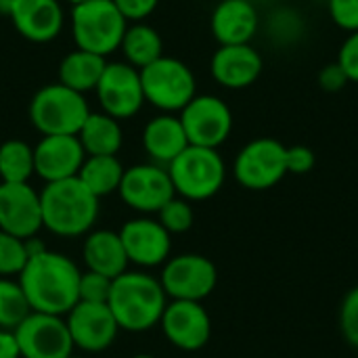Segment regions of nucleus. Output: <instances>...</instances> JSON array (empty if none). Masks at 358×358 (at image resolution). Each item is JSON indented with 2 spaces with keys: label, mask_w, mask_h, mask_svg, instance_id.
I'll return each instance as SVG.
<instances>
[{
  "label": "nucleus",
  "mask_w": 358,
  "mask_h": 358,
  "mask_svg": "<svg viewBox=\"0 0 358 358\" xmlns=\"http://www.w3.org/2000/svg\"><path fill=\"white\" fill-rule=\"evenodd\" d=\"M264 69V59L252 44L218 46L210 61V73L227 90H243L258 82Z\"/></svg>",
  "instance_id": "19"
},
{
  "label": "nucleus",
  "mask_w": 358,
  "mask_h": 358,
  "mask_svg": "<svg viewBox=\"0 0 358 358\" xmlns=\"http://www.w3.org/2000/svg\"><path fill=\"white\" fill-rule=\"evenodd\" d=\"M233 176L250 191L273 189L287 176V147L271 136L250 141L233 162Z\"/></svg>",
  "instance_id": "8"
},
{
  "label": "nucleus",
  "mask_w": 358,
  "mask_h": 358,
  "mask_svg": "<svg viewBox=\"0 0 358 358\" xmlns=\"http://www.w3.org/2000/svg\"><path fill=\"white\" fill-rule=\"evenodd\" d=\"M82 258L86 264V271L105 275L109 279H115L128 271V256L124 250V243L120 239V233L101 229L90 231L82 245Z\"/></svg>",
  "instance_id": "23"
},
{
  "label": "nucleus",
  "mask_w": 358,
  "mask_h": 358,
  "mask_svg": "<svg viewBox=\"0 0 358 358\" xmlns=\"http://www.w3.org/2000/svg\"><path fill=\"white\" fill-rule=\"evenodd\" d=\"M132 358H155L153 355H136V357H132Z\"/></svg>",
  "instance_id": "43"
},
{
  "label": "nucleus",
  "mask_w": 358,
  "mask_h": 358,
  "mask_svg": "<svg viewBox=\"0 0 358 358\" xmlns=\"http://www.w3.org/2000/svg\"><path fill=\"white\" fill-rule=\"evenodd\" d=\"M124 176V166L117 159V155H86L78 178L84 182V187L101 197H107L120 189Z\"/></svg>",
  "instance_id": "26"
},
{
  "label": "nucleus",
  "mask_w": 358,
  "mask_h": 358,
  "mask_svg": "<svg viewBox=\"0 0 358 358\" xmlns=\"http://www.w3.org/2000/svg\"><path fill=\"white\" fill-rule=\"evenodd\" d=\"M157 220L170 235H180L191 231L195 222V212L191 208V201L176 195L157 212Z\"/></svg>",
  "instance_id": "31"
},
{
  "label": "nucleus",
  "mask_w": 358,
  "mask_h": 358,
  "mask_svg": "<svg viewBox=\"0 0 358 358\" xmlns=\"http://www.w3.org/2000/svg\"><path fill=\"white\" fill-rule=\"evenodd\" d=\"M260 29V13L254 0H220L210 17V31L220 46L252 44Z\"/></svg>",
  "instance_id": "21"
},
{
  "label": "nucleus",
  "mask_w": 358,
  "mask_h": 358,
  "mask_svg": "<svg viewBox=\"0 0 358 358\" xmlns=\"http://www.w3.org/2000/svg\"><path fill=\"white\" fill-rule=\"evenodd\" d=\"M178 117L189 145L195 147L218 149L233 132V111L216 94H195Z\"/></svg>",
  "instance_id": "9"
},
{
  "label": "nucleus",
  "mask_w": 358,
  "mask_h": 358,
  "mask_svg": "<svg viewBox=\"0 0 358 358\" xmlns=\"http://www.w3.org/2000/svg\"><path fill=\"white\" fill-rule=\"evenodd\" d=\"M336 63L344 69V73L350 82L358 84V31H352L344 38V42L338 50Z\"/></svg>",
  "instance_id": "36"
},
{
  "label": "nucleus",
  "mask_w": 358,
  "mask_h": 358,
  "mask_svg": "<svg viewBox=\"0 0 358 358\" xmlns=\"http://www.w3.org/2000/svg\"><path fill=\"white\" fill-rule=\"evenodd\" d=\"M105 67H107L105 57L76 48L73 52L65 55L59 65V84L84 94L96 88Z\"/></svg>",
  "instance_id": "24"
},
{
  "label": "nucleus",
  "mask_w": 358,
  "mask_h": 358,
  "mask_svg": "<svg viewBox=\"0 0 358 358\" xmlns=\"http://www.w3.org/2000/svg\"><path fill=\"white\" fill-rule=\"evenodd\" d=\"M168 174L178 197L187 201H206L222 189L227 166L218 149L189 145L168 166Z\"/></svg>",
  "instance_id": "5"
},
{
  "label": "nucleus",
  "mask_w": 358,
  "mask_h": 358,
  "mask_svg": "<svg viewBox=\"0 0 358 358\" xmlns=\"http://www.w3.org/2000/svg\"><path fill=\"white\" fill-rule=\"evenodd\" d=\"M159 327L166 340L185 352L201 350L212 336V319L201 302L172 300L166 304Z\"/></svg>",
  "instance_id": "14"
},
{
  "label": "nucleus",
  "mask_w": 358,
  "mask_h": 358,
  "mask_svg": "<svg viewBox=\"0 0 358 358\" xmlns=\"http://www.w3.org/2000/svg\"><path fill=\"white\" fill-rule=\"evenodd\" d=\"M88 115L90 109L84 94L59 82L40 88L29 103V122L42 136H52V134L78 136Z\"/></svg>",
  "instance_id": "6"
},
{
  "label": "nucleus",
  "mask_w": 358,
  "mask_h": 358,
  "mask_svg": "<svg viewBox=\"0 0 358 358\" xmlns=\"http://www.w3.org/2000/svg\"><path fill=\"white\" fill-rule=\"evenodd\" d=\"M0 358H21L15 331L0 329Z\"/></svg>",
  "instance_id": "40"
},
{
  "label": "nucleus",
  "mask_w": 358,
  "mask_h": 358,
  "mask_svg": "<svg viewBox=\"0 0 358 358\" xmlns=\"http://www.w3.org/2000/svg\"><path fill=\"white\" fill-rule=\"evenodd\" d=\"M42 224L59 237L88 235L99 218V197L73 176L57 182H46L40 191Z\"/></svg>",
  "instance_id": "3"
},
{
  "label": "nucleus",
  "mask_w": 358,
  "mask_h": 358,
  "mask_svg": "<svg viewBox=\"0 0 358 358\" xmlns=\"http://www.w3.org/2000/svg\"><path fill=\"white\" fill-rule=\"evenodd\" d=\"M187 147L189 138L178 115H155L143 128V149L157 166L168 168Z\"/></svg>",
  "instance_id": "22"
},
{
  "label": "nucleus",
  "mask_w": 358,
  "mask_h": 358,
  "mask_svg": "<svg viewBox=\"0 0 358 358\" xmlns=\"http://www.w3.org/2000/svg\"><path fill=\"white\" fill-rule=\"evenodd\" d=\"M67 358H78V357H73V355H71V357H67Z\"/></svg>",
  "instance_id": "44"
},
{
  "label": "nucleus",
  "mask_w": 358,
  "mask_h": 358,
  "mask_svg": "<svg viewBox=\"0 0 358 358\" xmlns=\"http://www.w3.org/2000/svg\"><path fill=\"white\" fill-rule=\"evenodd\" d=\"M117 193L128 208L141 214H157L176 197L168 168L157 164H138L124 170Z\"/></svg>",
  "instance_id": "12"
},
{
  "label": "nucleus",
  "mask_w": 358,
  "mask_h": 358,
  "mask_svg": "<svg viewBox=\"0 0 358 358\" xmlns=\"http://www.w3.org/2000/svg\"><path fill=\"white\" fill-rule=\"evenodd\" d=\"M138 71L145 101L164 113H180L197 94L195 73L180 59L159 57Z\"/></svg>",
  "instance_id": "7"
},
{
  "label": "nucleus",
  "mask_w": 358,
  "mask_h": 358,
  "mask_svg": "<svg viewBox=\"0 0 358 358\" xmlns=\"http://www.w3.org/2000/svg\"><path fill=\"white\" fill-rule=\"evenodd\" d=\"M340 329L350 346L358 350V285L352 287L340 306Z\"/></svg>",
  "instance_id": "34"
},
{
  "label": "nucleus",
  "mask_w": 358,
  "mask_h": 358,
  "mask_svg": "<svg viewBox=\"0 0 358 358\" xmlns=\"http://www.w3.org/2000/svg\"><path fill=\"white\" fill-rule=\"evenodd\" d=\"M36 174L34 147L25 141L10 138L0 145V178L2 182H27Z\"/></svg>",
  "instance_id": "28"
},
{
  "label": "nucleus",
  "mask_w": 358,
  "mask_h": 358,
  "mask_svg": "<svg viewBox=\"0 0 358 358\" xmlns=\"http://www.w3.org/2000/svg\"><path fill=\"white\" fill-rule=\"evenodd\" d=\"M126 21H145L159 4V0H113Z\"/></svg>",
  "instance_id": "38"
},
{
  "label": "nucleus",
  "mask_w": 358,
  "mask_h": 358,
  "mask_svg": "<svg viewBox=\"0 0 358 358\" xmlns=\"http://www.w3.org/2000/svg\"><path fill=\"white\" fill-rule=\"evenodd\" d=\"M71 342L84 352H103L117 338V321L107 304L78 302L65 317Z\"/></svg>",
  "instance_id": "16"
},
{
  "label": "nucleus",
  "mask_w": 358,
  "mask_h": 358,
  "mask_svg": "<svg viewBox=\"0 0 358 358\" xmlns=\"http://www.w3.org/2000/svg\"><path fill=\"white\" fill-rule=\"evenodd\" d=\"M80 275L78 264L59 252H42L27 258L17 281L34 313L67 317L80 302Z\"/></svg>",
  "instance_id": "1"
},
{
  "label": "nucleus",
  "mask_w": 358,
  "mask_h": 358,
  "mask_svg": "<svg viewBox=\"0 0 358 358\" xmlns=\"http://www.w3.org/2000/svg\"><path fill=\"white\" fill-rule=\"evenodd\" d=\"M86 159L84 147L73 134L42 136L34 147V170L44 182H57L78 176Z\"/></svg>",
  "instance_id": "18"
},
{
  "label": "nucleus",
  "mask_w": 358,
  "mask_h": 358,
  "mask_svg": "<svg viewBox=\"0 0 358 358\" xmlns=\"http://www.w3.org/2000/svg\"><path fill=\"white\" fill-rule=\"evenodd\" d=\"M327 15L342 31H358V0H327Z\"/></svg>",
  "instance_id": "35"
},
{
  "label": "nucleus",
  "mask_w": 358,
  "mask_h": 358,
  "mask_svg": "<svg viewBox=\"0 0 358 358\" xmlns=\"http://www.w3.org/2000/svg\"><path fill=\"white\" fill-rule=\"evenodd\" d=\"M306 31V23L300 10L292 6H277L266 21V34L273 44L296 46Z\"/></svg>",
  "instance_id": "29"
},
{
  "label": "nucleus",
  "mask_w": 358,
  "mask_h": 358,
  "mask_svg": "<svg viewBox=\"0 0 358 358\" xmlns=\"http://www.w3.org/2000/svg\"><path fill=\"white\" fill-rule=\"evenodd\" d=\"M8 4H10V0H0V10L6 13L8 10Z\"/></svg>",
  "instance_id": "41"
},
{
  "label": "nucleus",
  "mask_w": 358,
  "mask_h": 358,
  "mask_svg": "<svg viewBox=\"0 0 358 358\" xmlns=\"http://www.w3.org/2000/svg\"><path fill=\"white\" fill-rule=\"evenodd\" d=\"M29 313L31 306L19 281H13L10 277H0V329L15 331Z\"/></svg>",
  "instance_id": "30"
},
{
  "label": "nucleus",
  "mask_w": 358,
  "mask_h": 358,
  "mask_svg": "<svg viewBox=\"0 0 358 358\" xmlns=\"http://www.w3.org/2000/svg\"><path fill=\"white\" fill-rule=\"evenodd\" d=\"M128 21L113 0H84L71 10V34L80 50L101 57L120 48Z\"/></svg>",
  "instance_id": "4"
},
{
  "label": "nucleus",
  "mask_w": 358,
  "mask_h": 358,
  "mask_svg": "<svg viewBox=\"0 0 358 358\" xmlns=\"http://www.w3.org/2000/svg\"><path fill=\"white\" fill-rule=\"evenodd\" d=\"M120 48L126 57V63L136 69H143V67L151 65L153 61H157L159 57H164L162 55V50H164L162 36L157 34L155 27H151L143 21L126 27Z\"/></svg>",
  "instance_id": "27"
},
{
  "label": "nucleus",
  "mask_w": 358,
  "mask_h": 358,
  "mask_svg": "<svg viewBox=\"0 0 358 358\" xmlns=\"http://www.w3.org/2000/svg\"><path fill=\"white\" fill-rule=\"evenodd\" d=\"M42 227L40 193L29 182H0V231L29 239Z\"/></svg>",
  "instance_id": "15"
},
{
  "label": "nucleus",
  "mask_w": 358,
  "mask_h": 358,
  "mask_svg": "<svg viewBox=\"0 0 358 358\" xmlns=\"http://www.w3.org/2000/svg\"><path fill=\"white\" fill-rule=\"evenodd\" d=\"M21 358H67L73 352V342L65 317L29 313L15 329Z\"/></svg>",
  "instance_id": "11"
},
{
  "label": "nucleus",
  "mask_w": 358,
  "mask_h": 358,
  "mask_svg": "<svg viewBox=\"0 0 358 358\" xmlns=\"http://www.w3.org/2000/svg\"><path fill=\"white\" fill-rule=\"evenodd\" d=\"M27 262L25 241L0 231V277H13L23 271Z\"/></svg>",
  "instance_id": "32"
},
{
  "label": "nucleus",
  "mask_w": 358,
  "mask_h": 358,
  "mask_svg": "<svg viewBox=\"0 0 358 358\" xmlns=\"http://www.w3.org/2000/svg\"><path fill=\"white\" fill-rule=\"evenodd\" d=\"M159 283L170 300L201 302L214 292L218 271L216 264L201 254H180L164 264Z\"/></svg>",
  "instance_id": "10"
},
{
  "label": "nucleus",
  "mask_w": 358,
  "mask_h": 358,
  "mask_svg": "<svg viewBox=\"0 0 358 358\" xmlns=\"http://www.w3.org/2000/svg\"><path fill=\"white\" fill-rule=\"evenodd\" d=\"M111 285H113V279H109L105 275H99V273H92V271L82 273L80 275V287H78L80 302L107 304L109 294H111Z\"/></svg>",
  "instance_id": "33"
},
{
  "label": "nucleus",
  "mask_w": 358,
  "mask_h": 358,
  "mask_svg": "<svg viewBox=\"0 0 358 358\" xmlns=\"http://www.w3.org/2000/svg\"><path fill=\"white\" fill-rule=\"evenodd\" d=\"M96 96L103 107V113L115 120H128L136 115L145 103L141 71L124 63H107L99 84Z\"/></svg>",
  "instance_id": "13"
},
{
  "label": "nucleus",
  "mask_w": 358,
  "mask_h": 358,
  "mask_svg": "<svg viewBox=\"0 0 358 358\" xmlns=\"http://www.w3.org/2000/svg\"><path fill=\"white\" fill-rule=\"evenodd\" d=\"M78 138L86 155H117L124 143L120 120L107 113H92L86 117L78 132Z\"/></svg>",
  "instance_id": "25"
},
{
  "label": "nucleus",
  "mask_w": 358,
  "mask_h": 358,
  "mask_svg": "<svg viewBox=\"0 0 358 358\" xmlns=\"http://www.w3.org/2000/svg\"><path fill=\"white\" fill-rule=\"evenodd\" d=\"M128 262L151 268L166 264L172 252V235L153 218H132L120 229Z\"/></svg>",
  "instance_id": "17"
},
{
  "label": "nucleus",
  "mask_w": 358,
  "mask_h": 358,
  "mask_svg": "<svg viewBox=\"0 0 358 358\" xmlns=\"http://www.w3.org/2000/svg\"><path fill=\"white\" fill-rule=\"evenodd\" d=\"M348 84H350V80L346 78L344 69H342L336 61L321 67V71H319V86H321L325 92H340V90H344Z\"/></svg>",
  "instance_id": "39"
},
{
  "label": "nucleus",
  "mask_w": 358,
  "mask_h": 358,
  "mask_svg": "<svg viewBox=\"0 0 358 358\" xmlns=\"http://www.w3.org/2000/svg\"><path fill=\"white\" fill-rule=\"evenodd\" d=\"M6 15L15 29L36 44L55 40L65 21L59 0H10Z\"/></svg>",
  "instance_id": "20"
},
{
  "label": "nucleus",
  "mask_w": 358,
  "mask_h": 358,
  "mask_svg": "<svg viewBox=\"0 0 358 358\" xmlns=\"http://www.w3.org/2000/svg\"><path fill=\"white\" fill-rule=\"evenodd\" d=\"M65 2H69V4H71V6H76V4H82V2H84V0H65Z\"/></svg>",
  "instance_id": "42"
},
{
  "label": "nucleus",
  "mask_w": 358,
  "mask_h": 358,
  "mask_svg": "<svg viewBox=\"0 0 358 358\" xmlns=\"http://www.w3.org/2000/svg\"><path fill=\"white\" fill-rule=\"evenodd\" d=\"M317 164L315 151L306 145H294L287 147V174L304 176L308 174Z\"/></svg>",
  "instance_id": "37"
},
{
  "label": "nucleus",
  "mask_w": 358,
  "mask_h": 358,
  "mask_svg": "<svg viewBox=\"0 0 358 358\" xmlns=\"http://www.w3.org/2000/svg\"><path fill=\"white\" fill-rule=\"evenodd\" d=\"M166 304L168 296L159 279L141 271H126L115 277L107 300L117 327L130 334H143L159 325Z\"/></svg>",
  "instance_id": "2"
}]
</instances>
